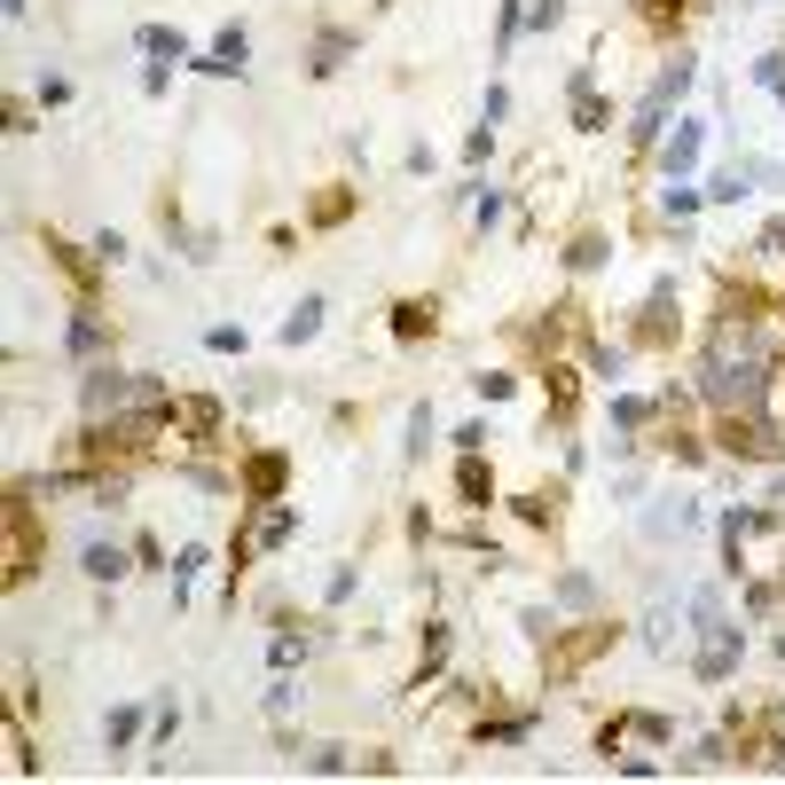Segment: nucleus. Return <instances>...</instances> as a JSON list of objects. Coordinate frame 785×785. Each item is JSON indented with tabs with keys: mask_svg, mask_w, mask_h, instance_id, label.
Segmentation results:
<instances>
[{
	"mask_svg": "<svg viewBox=\"0 0 785 785\" xmlns=\"http://www.w3.org/2000/svg\"><path fill=\"white\" fill-rule=\"evenodd\" d=\"M322 331V299H314V291H307V299L299 307H291V322H283V346H307Z\"/></svg>",
	"mask_w": 785,
	"mask_h": 785,
	"instance_id": "obj_29",
	"label": "nucleus"
},
{
	"mask_svg": "<svg viewBox=\"0 0 785 785\" xmlns=\"http://www.w3.org/2000/svg\"><path fill=\"white\" fill-rule=\"evenodd\" d=\"M589 597H597V581H589V574H558V605H589Z\"/></svg>",
	"mask_w": 785,
	"mask_h": 785,
	"instance_id": "obj_35",
	"label": "nucleus"
},
{
	"mask_svg": "<svg viewBox=\"0 0 785 785\" xmlns=\"http://www.w3.org/2000/svg\"><path fill=\"white\" fill-rule=\"evenodd\" d=\"M448 620H424V636H416V675H409V692H424V683H433L440 668H448Z\"/></svg>",
	"mask_w": 785,
	"mask_h": 785,
	"instance_id": "obj_17",
	"label": "nucleus"
},
{
	"mask_svg": "<svg viewBox=\"0 0 785 785\" xmlns=\"http://www.w3.org/2000/svg\"><path fill=\"white\" fill-rule=\"evenodd\" d=\"M620 738H644V746H668V738H675V723H668V715H613V723L597 731V755H605V762L620 755Z\"/></svg>",
	"mask_w": 785,
	"mask_h": 785,
	"instance_id": "obj_11",
	"label": "nucleus"
},
{
	"mask_svg": "<svg viewBox=\"0 0 785 785\" xmlns=\"http://www.w3.org/2000/svg\"><path fill=\"white\" fill-rule=\"evenodd\" d=\"M660 416V401H636V392H613V433H644Z\"/></svg>",
	"mask_w": 785,
	"mask_h": 785,
	"instance_id": "obj_28",
	"label": "nucleus"
},
{
	"mask_svg": "<svg viewBox=\"0 0 785 785\" xmlns=\"http://www.w3.org/2000/svg\"><path fill=\"white\" fill-rule=\"evenodd\" d=\"M346 55H353V31H322V40H314V55H307V72H314V79H331Z\"/></svg>",
	"mask_w": 785,
	"mask_h": 785,
	"instance_id": "obj_25",
	"label": "nucleus"
},
{
	"mask_svg": "<svg viewBox=\"0 0 785 785\" xmlns=\"http://www.w3.org/2000/svg\"><path fill=\"white\" fill-rule=\"evenodd\" d=\"M40 550H48V527H40V511H31V487H16L9 496V589H24L40 574Z\"/></svg>",
	"mask_w": 785,
	"mask_h": 785,
	"instance_id": "obj_5",
	"label": "nucleus"
},
{
	"mask_svg": "<svg viewBox=\"0 0 785 785\" xmlns=\"http://www.w3.org/2000/svg\"><path fill=\"white\" fill-rule=\"evenodd\" d=\"M699 150H707V126H699V118H675L668 134H660V173H668V181H692Z\"/></svg>",
	"mask_w": 785,
	"mask_h": 785,
	"instance_id": "obj_10",
	"label": "nucleus"
},
{
	"mask_svg": "<svg viewBox=\"0 0 785 785\" xmlns=\"http://www.w3.org/2000/svg\"><path fill=\"white\" fill-rule=\"evenodd\" d=\"M715 448L731 464H785V433L770 424V409H723L715 416Z\"/></svg>",
	"mask_w": 785,
	"mask_h": 785,
	"instance_id": "obj_2",
	"label": "nucleus"
},
{
	"mask_svg": "<svg viewBox=\"0 0 785 785\" xmlns=\"http://www.w3.org/2000/svg\"><path fill=\"white\" fill-rule=\"evenodd\" d=\"M511 511L527 518V527H558V518H566V487H535V496H518Z\"/></svg>",
	"mask_w": 785,
	"mask_h": 785,
	"instance_id": "obj_21",
	"label": "nucleus"
},
{
	"mask_svg": "<svg viewBox=\"0 0 785 785\" xmlns=\"http://www.w3.org/2000/svg\"><path fill=\"white\" fill-rule=\"evenodd\" d=\"M558 16H566V0H535V9H527V24H535V31H550Z\"/></svg>",
	"mask_w": 785,
	"mask_h": 785,
	"instance_id": "obj_41",
	"label": "nucleus"
},
{
	"mask_svg": "<svg viewBox=\"0 0 785 785\" xmlns=\"http://www.w3.org/2000/svg\"><path fill=\"white\" fill-rule=\"evenodd\" d=\"M770 314H785V291H770L762 275H731V268H723L707 322H770Z\"/></svg>",
	"mask_w": 785,
	"mask_h": 785,
	"instance_id": "obj_4",
	"label": "nucleus"
},
{
	"mask_svg": "<svg viewBox=\"0 0 785 785\" xmlns=\"http://www.w3.org/2000/svg\"><path fill=\"white\" fill-rule=\"evenodd\" d=\"M291 535H299V503H259V518L244 527V542H252V550H283Z\"/></svg>",
	"mask_w": 785,
	"mask_h": 785,
	"instance_id": "obj_15",
	"label": "nucleus"
},
{
	"mask_svg": "<svg viewBox=\"0 0 785 785\" xmlns=\"http://www.w3.org/2000/svg\"><path fill=\"white\" fill-rule=\"evenodd\" d=\"M542 377V424H558V433H574V416H581V362H535Z\"/></svg>",
	"mask_w": 785,
	"mask_h": 785,
	"instance_id": "obj_7",
	"label": "nucleus"
},
{
	"mask_svg": "<svg viewBox=\"0 0 785 785\" xmlns=\"http://www.w3.org/2000/svg\"><path fill=\"white\" fill-rule=\"evenodd\" d=\"M777 79H785V55H777V48H770V55H762V63H755V87H777Z\"/></svg>",
	"mask_w": 785,
	"mask_h": 785,
	"instance_id": "obj_42",
	"label": "nucleus"
},
{
	"mask_svg": "<svg viewBox=\"0 0 785 785\" xmlns=\"http://www.w3.org/2000/svg\"><path fill=\"white\" fill-rule=\"evenodd\" d=\"M268 660H275V675H291V668H299V660H307V636H291V629H283V636H275V652H268Z\"/></svg>",
	"mask_w": 785,
	"mask_h": 785,
	"instance_id": "obj_33",
	"label": "nucleus"
},
{
	"mask_svg": "<svg viewBox=\"0 0 785 785\" xmlns=\"http://www.w3.org/2000/svg\"><path fill=\"white\" fill-rule=\"evenodd\" d=\"M213 353H244V322H220V331H205Z\"/></svg>",
	"mask_w": 785,
	"mask_h": 785,
	"instance_id": "obj_36",
	"label": "nucleus"
},
{
	"mask_svg": "<svg viewBox=\"0 0 785 785\" xmlns=\"http://www.w3.org/2000/svg\"><path fill=\"white\" fill-rule=\"evenodd\" d=\"M620 644V620H574V629H550V644H542V683H574L581 668H597L605 652Z\"/></svg>",
	"mask_w": 785,
	"mask_h": 785,
	"instance_id": "obj_1",
	"label": "nucleus"
},
{
	"mask_svg": "<svg viewBox=\"0 0 785 785\" xmlns=\"http://www.w3.org/2000/svg\"><path fill=\"white\" fill-rule=\"evenodd\" d=\"M448 440H455V455H479V448H487V424H455Z\"/></svg>",
	"mask_w": 785,
	"mask_h": 785,
	"instance_id": "obj_38",
	"label": "nucleus"
},
{
	"mask_svg": "<svg viewBox=\"0 0 785 785\" xmlns=\"http://www.w3.org/2000/svg\"><path fill=\"white\" fill-rule=\"evenodd\" d=\"M472 220H479V228H496V220H503V189H479V205H472Z\"/></svg>",
	"mask_w": 785,
	"mask_h": 785,
	"instance_id": "obj_37",
	"label": "nucleus"
},
{
	"mask_svg": "<svg viewBox=\"0 0 785 785\" xmlns=\"http://www.w3.org/2000/svg\"><path fill=\"white\" fill-rule=\"evenodd\" d=\"M307 762H314L322 777H338V770H353V762H346V746H314V755H307Z\"/></svg>",
	"mask_w": 785,
	"mask_h": 785,
	"instance_id": "obj_39",
	"label": "nucleus"
},
{
	"mask_svg": "<svg viewBox=\"0 0 785 785\" xmlns=\"http://www.w3.org/2000/svg\"><path fill=\"white\" fill-rule=\"evenodd\" d=\"M40 103H48V111H63V103H72V79H55V72H48V79H40Z\"/></svg>",
	"mask_w": 785,
	"mask_h": 785,
	"instance_id": "obj_40",
	"label": "nucleus"
},
{
	"mask_svg": "<svg viewBox=\"0 0 785 785\" xmlns=\"http://www.w3.org/2000/svg\"><path fill=\"white\" fill-rule=\"evenodd\" d=\"M440 338V299H392V346Z\"/></svg>",
	"mask_w": 785,
	"mask_h": 785,
	"instance_id": "obj_14",
	"label": "nucleus"
},
{
	"mask_svg": "<svg viewBox=\"0 0 785 785\" xmlns=\"http://www.w3.org/2000/svg\"><path fill=\"white\" fill-rule=\"evenodd\" d=\"M605 259H613V244L597 236V228H581V236L566 244V268H574V275H589V268H605Z\"/></svg>",
	"mask_w": 785,
	"mask_h": 785,
	"instance_id": "obj_26",
	"label": "nucleus"
},
{
	"mask_svg": "<svg viewBox=\"0 0 785 785\" xmlns=\"http://www.w3.org/2000/svg\"><path fill=\"white\" fill-rule=\"evenodd\" d=\"M699 0H636V24L652 31V40H675L683 31V16H692Z\"/></svg>",
	"mask_w": 785,
	"mask_h": 785,
	"instance_id": "obj_18",
	"label": "nucleus"
},
{
	"mask_svg": "<svg viewBox=\"0 0 785 785\" xmlns=\"http://www.w3.org/2000/svg\"><path fill=\"white\" fill-rule=\"evenodd\" d=\"M755 252H762V259H777V252H785V220H770V228H762V244H755Z\"/></svg>",
	"mask_w": 785,
	"mask_h": 785,
	"instance_id": "obj_43",
	"label": "nucleus"
},
{
	"mask_svg": "<svg viewBox=\"0 0 785 785\" xmlns=\"http://www.w3.org/2000/svg\"><path fill=\"white\" fill-rule=\"evenodd\" d=\"M455 503L464 511H496V464H487V448L455 455Z\"/></svg>",
	"mask_w": 785,
	"mask_h": 785,
	"instance_id": "obj_12",
	"label": "nucleus"
},
{
	"mask_svg": "<svg viewBox=\"0 0 785 785\" xmlns=\"http://www.w3.org/2000/svg\"><path fill=\"white\" fill-rule=\"evenodd\" d=\"M48 268L72 283V307H94V291H103V268H111V259L94 252V244L79 252L72 236H55V228H48Z\"/></svg>",
	"mask_w": 785,
	"mask_h": 785,
	"instance_id": "obj_6",
	"label": "nucleus"
},
{
	"mask_svg": "<svg viewBox=\"0 0 785 785\" xmlns=\"http://www.w3.org/2000/svg\"><path fill=\"white\" fill-rule=\"evenodd\" d=\"M63 338H72V353H103L111 346V331H103V314H94V307H72V331H63Z\"/></svg>",
	"mask_w": 785,
	"mask_h": 785,
	"instance_id": "obj_24",
	"label": "nucleus"
},
{
	"mask_svg": "<svg viewBox=\"0 0 785 785\" xmlns=\"http://www.w3.org/2000/svg\"><path fill=\"white\" fill-rule=\"evenodd\" d=\"M699 205H707V189H692V181H668V189H660V213H668V220H692Z\"/></svg>",
	"mask_w": 785,
	"mask_h": 785,
	"instance_id": "obj_30",
	"label": "nucleus"
},
{
	"mask_svg": "<svg viewBox=\"0 0 785 785\" xmlns=\"http://www.w3.org/2000/svg\"><path fill=\"white\" fill-rule=\"evenodd\" d=\"M142 55H166V63H181V55H189V40H181L173 24H142Z\"/></svg>",
	"mask_w": 785,
	"mask_h": 785,
	"instance_id": "obj_32",
	"label": "nucleus"
},
{
	"mask_svg": "<svg viewBox=\"0 0 785 785\" xmlns=\"http://www.w3.org/2000/svg\"><path fill=\"white\" fill-rule=\"evenodd\" d=\"M770 370H777V377H785V346H777V353H770Z\"/></svg>",
	"mask_w": 785,
	"mask_h": 785,
	"instance_id": "obj_44",
	"label": "nucleus"
},
{
	"mask_svg": "<svg viewBox=\"0 0 785 785\" xmlns=\"http://www.w3.org/2000/svg\"><path fill=\"white\" fill-rule=\"evenodd\" d=\"M472 385H479V401H511V392H518V377H511V370H479Z\"/></svg>",
	"mask_w": 785,
	"mask_h": 785,
	"instance_id": "obj_34",
	"label": "nucleus"
},
{
	"mask_svg": "<svg viewBox=\"0 0 785 785\" xmlns=\"http://www.w3.org/2000/svg\"><path fill=\"white\" fill-rule=\"evenodd\" d=\"M472 738H479V746H527V738H535V715H479Z\"/></svg>",
	"mask_w": 785,
	"mask_h": 785,
	"instance_id": "obj_19",
	"label": "nucleus"
},
{
	"mask_svg": "<svg viewBox=\"0 0 785 785\" xmlns=\"http://www.w3.org/2000/svg\"><path fill=\"white\" fill-rule=\"evenodd\" d=\"M629 346H644V353H675V346H683V307H675V275H652L644 307L629 314Z\"/></svg>",
	"mask_w": 785,
	"mask_h": 785,
	"instance_id": "obj_3",
	"label": "nucleus"
},
{
	"mask_svg": "<svg viewBox=\"0 0 785 785\" xmlns=\"http://www.w3.org/2000/svg\"><path fill=\"white\" fill-rule=\"evenodd\" d=\"M283 479H291V455L283 448H252L244 464H236V503H283Z\"/></svg>",
	"mask_w": 785,
	"mask_h": 785,
	"instance_id": "obj_8",
	"label": "nucleus"
},
{
	"mask_svg": "<svg viewBox=\"0 0 785 785\" xmlns=\"http://www.w3.org/2000/svg\"><path fill=\"white\" fill-rule=\"evenodd\" d=\"M166 574H173V605H189V581H196V574H205V542H181Z\"/></svg>",
	"mask_w": 785,
	"mask_h": 785,
	"instance_id": "obj_27",
	"label": "nucleus"
},
{
	"mask_svg": "<svg viewBox=\"0 0 785 785\" xmlns=\"http://www.w3.org/2000/svg\"><path fill=\"white\" fill-rule=\"evenodd\" d=\"M103 738H111V755H126V746L142 738V707H111V723H103Z\"/></svg>",
	"mask_w": 785,
	"mask_h": 785,
	"instance_id": "obj_31",
	"label": "nucleus"
},
{
	"mask_svg": "<svg viewBox=\"0 0 785 785\" xmlns=\"http://www.w3.org/2000/svg\"><path fill=\"white\" fill-rule=\"evenodd\" d=\"M353 205H362V196H353L346 181H331V189L307 205V220H314V228H338V220H353Z\"/></svg>",
	"mask_w": 785,
	"mask_h": 785,
	"instance_id": "obj_22",
	"label": "nucleus"
},
{
	"mask_svg": "<svg viewBox=\"0 0 785 785\" xmlns=\"http://www.w3.org/2000/svg\"><path fill=\"white\" fill-rule=\"evenodd\" d=\"M566 103H574V134H605V126H613V103L597 94V79H589V72H574V94H566Z\"/></svg>",
	"mask_w": 785,
	"mask_h": 785,
	"instance_id": "obj_16",
	"label": "nucleus"
},
{
	"mask_svg": "<svg viewBox=\"0 0 785 785\" xmlns=\"http://www.w3.org/2000/svg\"><path fill=\"white\" fill-rule=\"evenodd\" d=\"M220 433H228L220 401H205V392H189V401H173V440H189V448H220Z\"/></svg>",
	"mask_w": 785,
	"mask_h": 785,
	"instance_id": "obj_9",
	"label": "nucleus"
},
{
	"mask_svg": "<svg viewBox=\"0 0 785 785\" xmlns=\"http://www.w3.org/2000/svg\"><path fill=\"white\" fill-rule=\"evenodd\" d=\"M79 566H87V581H126V550L118 542H87Z\"/></svg>",
	"mask_w": 785,
	"mask_h": 785,
	"instance_id": "obj_23",
	"label": "nucleus"
},
{
	"mask_svg": "<svg viewBox=\"0 0 785 785\" xmlns=\"http://www.w3.org/2000/svg\"><path fill=\"white\" fill-rule=\"evenodd\" d=\"M692 79H699V63H692V55H675L668 72L652 79V94H644V103H660V111H668V103H683V94H692Z\"/></svg>",
	"mask_w": 785,
	"mask_h": 785,
	"instance_id": "obj_20",
	"label": "nucleus"
},
{
	"mask_svg": "<svg viewBox=\"0 0 785 785\" xmlns=\"http://www.w3.org/2000/svg\"><path fill=\"white\" fill-rule=\"evenodd\" d=\"M244 63H252V31H244V24H228L220 40L196 55V72H213V79H244Z\"/></svg>",
	"mask_w": 785,
	"mask_h": 785,
	"instance_id": "obj_13",
	"label": "nucleus"
}]
</instances>
